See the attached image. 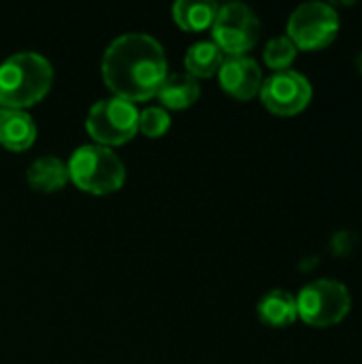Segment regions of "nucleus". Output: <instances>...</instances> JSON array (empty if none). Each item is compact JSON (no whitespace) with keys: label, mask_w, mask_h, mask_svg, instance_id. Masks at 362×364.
Listing matches in <instances>:
<instances>
[{"label":"nucleus","mask_w":362,"mask_h":364,"mask_svg":"<svg viewBox=\"0 0 362 364\" xmlns=\"http://www.w3.org/2000/svg\"><path fill=\"white\" fill-rule=\"evenodd\" d=\"M100 70L107 87L117 98L139 102L158 94L169 75V62L164 47L151 34L126 32L109 43Z\"/></svg>","instance_id":"obj_1"},{"label":"nucleus","mask_w":362,"mask_h":364,"mask_svg":"<svg viewBox=\"0 0 362 364\" xmlns=\"http://www.w3.org/2000/svg\"><path fill=\"white\" fill-rule=\"evenodd\" d=\"M53 83V66L38 51H17L0 64V107L28 109L41 102Z\"/></svg>","instance_id":"obj_2"},{"label":"nucleus","mask_w":362,"mask_h":364,"mask_svg":"<svg viewBox=\"0 0 362 364\" xmlns=\"http://www.w3.org/2000/svg\"><path fill=\"white\" fill-rule=\"evenodd\" d=\"M66 166L68 179L90 194L117 192L126 181V166L122 158L111 147L98 143L77 147Z\"/></svg>","instance_id":"obj_3"},{"label":"nucleus","mask_w":362,"mask_h":364,"mask_svg":"<svg viewBox=\"0 0 362 364\" xmlns=\"http://www.w3.org/2000/svg\"><path fill=\"white\" fill-rule=\"evenodd\" d=\"M352 309V294L337 279H316L297 294L299 318L314 328L339 324Z\"/></svg>","instance_id":"obj_4"},{"label":"nucleus","mask_w":362,"mask_h":364,"mask_svg":"<svg viewBox=\"0 0 362 364\" xmlns=\"http://www.w3.org/2000/svg\"><path fill=\"white\" fill-rule=\"evenodd\" d=\"M87 134L105 147L128 143L139 132V109L134 102L111 96L92 105L85 117Z\"/></svg>","instance_id":"obj_5"},{"label":"nucleus","mask_w":362,"mask_h":364,"mask_svg":"<svg viewBox=\"0 0 362 364\" xmlns=\"http://www.w3.org/2000/svg\"><path fill=\"white\" fill-rule=\"evenodd\" d=\"M339 32V13L329 2H303L288 17L286 36L297 49L314 51L331 45Z\"/></svg>","instance_id":"obj_6"},{"label":"nucleus","mask_w":362,"mask_h":364,"mask_svg":"<svg viewBox=\"0 0 362 364\" xmlns=\"http://www.w3.org/2000/svg\"><path fill=\"white\" fill-rule=\"evenodd\" d=\"M213 43L226 55H245L260 36L258 15L243 2H226L211 26Z\"/></svg>","instance_id":"obj_7"},{"label":"nucleus","mask_w":362,"mask_h":364,"mask_svg":"<svg viewBox=\"0 0 362 364\" xmlns=\"http://www.w3.org/2000/svg\"><path fill=\"white\" fill-rule=\"evenodd\" d=\"M258 94H260L262 105L271 113L290 117V115L301 113L312 102L314 90H312L309 79L303 73L288 68V70L269 75L262 81Z\"/></svg>","instance_id":"obj_8"},{"label":"nucleus","mask_w":362,"mask_h":364,"mask_svg":"<svg viewBox=\"0 0 362 364\" xmlns=\"http://www.w3.org/2000/svg\"><path fill=\"white\" fill-rule=\"evenodd\" d=\"M218 77L220 85L239 100L254 98L265 81L258 62L250 55H224Z\"/></svg>","instance_id":"obj_9"},{"label":"nucleus","mask_w":362,"mask_h":364,"mask_svg":"<svg viewBox=\"0 0 362 364\" xmlns=\"http://www.w3.org/2000/svg\"><path fill=\"white\" fill-rule=\"evenodd\" d=\"M36 141V124L23 109L0 107V145L11 151H23Z\"/></svg>","instance_id":"obj_10"},{"label":"nucleus","mask_w":362,"mask_h":364,"mask_svg":"<svg viewBox=\"0 0 362 364\" xmlns=\"http://www.w3.org/2000/svg\"><path fill=\"white\" fill-rule=\"evenodd\" d=\"M158 100L162 102V107L169 109H188L192 107L198 96H201V85L198 79L192 77L190 73H169L162 81V85L158 87Z\"/></svg>","instance_id":"obj_11"},{"label":"nucleus","mask_w":362,"mask_h":364,"mask_svg":"<svg viewBox=\"0 0 362 364\" xmlns=\"http://www.w3.org/2000/svg\"><path fill=\"white\" fill-rule=\"evenodd\" d=\"M258 316L267 326L273 328H284L294 324L299 318L297 314V296L284 288L269 290L260 301H258Z\"/></svg>","instance_id":"obj_12"},{"label":"nucleus","mask_w":362,"mask_h":364,"mask_svg":"<svg viewBox=\"0 0 362 364\" xmlns=\"http://www.w3.org/2000/svg\"><path fill=\"white\" fill-rule=\"evenodd\" d=\"M28 183L30 188H34L36 192H58L66 186L68 181V166L55 158V156H43L36 158L30 166H28Z\"/></svg>","instance_id":"obj_13"},{"label":"nucleus","mask_w":362,"mask_h":364,"mask_svg":"<svg viewBox=\"0 0 362 364\" xmlns=\"http://www.w3.org/2000/svg\"><path fill=\"white\" fill-rule=\"evenodd\" d=\"M220 4L213 0H177L173 4V19L181 30L201 32L213 26Z\"/></svg>","instance_id":"obj_14"},{"label":"nucleus","mask_w":362,"mask_h":364,"mask_svg":"<svg viewBox=\"0 0 362 364\" xmlns=\"http://www.w3.org/2000/svg\"><path fill=\"white\" fill-rule=\"evenodd\" d=\"M222 60H224V53L213 41H196L188 47L183 64H186V73L198 79V77L218 75Z\"/></svg>","instance_id":"obj_15"},{"label":"nucleus","mask_w":362,"mask_h":364,"mask_svg":"<svg viewBox=\"0 0 362 364\" xmlns=\"http://www.w3.org/2000/svg\"><path fill=\"white\" fill-rule=\"evenodd\" d=\"M297 45L286 36V34H280V36H273L267 47H265V62L269 68H273V73H280V70H288L290 64L294 62L297 58Z\"/></svg>","instance_id":"obj_16"},{"label":"nucleus","mask_w":362,"mask_h":364,"mask_svg":"<svg viewBox=\"0 0 362 364\" xmlns=\"http://www.w3.org/2000/svg\"><path fill=\"white\" fill-rule=\"evenodd\" d=\"M171 128V115L164 107H145L139 111V130L149 136L158 139Z\"/></svg>","instance_id":"obj_17"},{"label":"nucleus","mask_w":362,"mask_h":364,"mask_svg":"<svg viewBox=\"0 0 362 364\" xmlns=\"http://www.w3.org/2000/svg\"><path fill=\"white\" fill-rule=\"evenodd\" d=\"M358 68L362 70V51H361V55H358Z\"/></svg>","instance_id":"obj_18"}]
</instances>
